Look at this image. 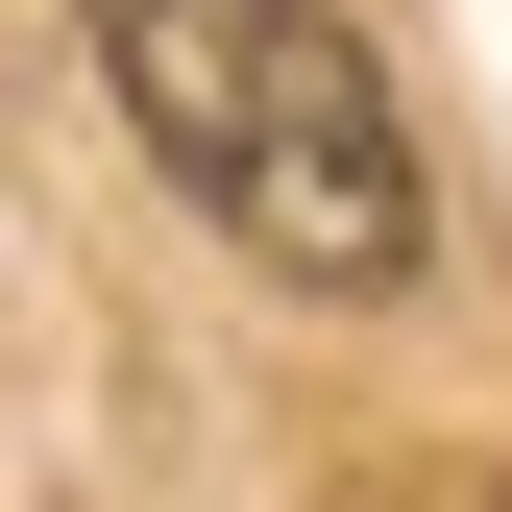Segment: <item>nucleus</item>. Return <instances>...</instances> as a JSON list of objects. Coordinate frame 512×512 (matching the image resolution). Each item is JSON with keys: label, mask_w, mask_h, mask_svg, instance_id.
Segmentation results:
<instances>
[{"label": "nucleus", "mask_w": 512, "mask_h": 512, "mask_svg": "<svg viewBox=\"0 0 512 512\" xmlns=\"http://www.w3.org/2000/svg\"><path fill=\"white\" fill-rule=\"evenodd\" d=\"M74 49L122 74L147 171L244 269H293V293H391L415 269V122H391L342 0H74Z\"/></svg>", "instance_id": "f257e3e1"}, {"label": "nucleus", "mask_w": 512, "mask_h": 512, "mask_svg": "<svg viewBox=\"0 0 512 512\" xmlns=\"http://www.w3.org/2000/svg\"><path fill=\"white\" fill-rule=\"evenodd\" d=\"M342 512H512V464H464V439H415V464H342Z\"/></svg>", "instance_id": "f03ea898"}]
</instances>
